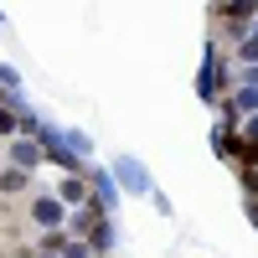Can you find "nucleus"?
Segmentation results:
<instances>
[{"instance_id":"f257e3e1","label":"nucleus","mask_w":258,"mask_h":258,"mask_svg":"<svg viewBox=\"0 0 258 258\" xmlns=\"http://www.w3.org/2000/svg\"><path fill=\"white\" fill-rule=\"evenodd\" d=\"M227 150H232V155H238V160H243V165H253V160H258V150H253V145H248V140H232V145H227Z\"/></svg>"},{"instance_id":"f03ea898","label":"nucleus","mask_w":258,"mask_h":258,"mask_svg":"<svg viewBox=\"0 0 258 258\" xmlns=\"http://www.w3.org/2000/svg\"><path fill=\"white\" fill-rule=\"evenodd\" d=\"M248 135H253V140H258V119H253V124H248Z\"/></svg>"},{"instance_id":"7ed1b4c3","label":"nucleus","mask_w":258,"mask_h":258,"mask_svg":"<svg viewBox=\"0 0 258 258\" xmlns=\"http://www.w3.org/2000/svg\"><path fill=\"white\" fill-rule=\"evenodd\" d=\"M253 222H258V202H253Z\"/></svg>"}]
</instances>
